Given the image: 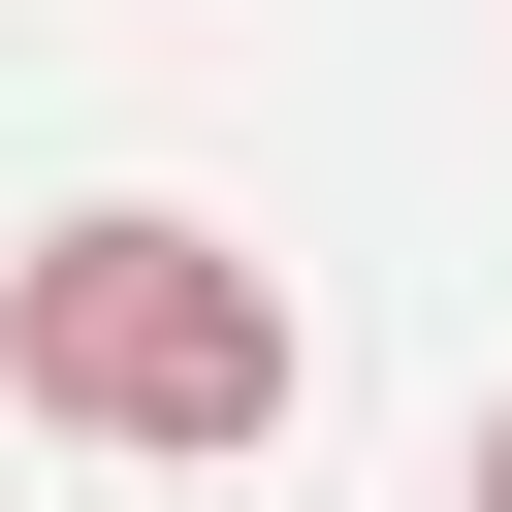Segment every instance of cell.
Returning a JSON list of instances; mask_svg holds the SVG:
<instances>
[{"label":"cell","instance_id":"obj_1","mask_svg":"<svg viewBox=\"0 0 512 512\" xmlns=\"http://www.w3.org/2000/svg\"><path fill=\"white\" fill-rule=\"evenodd\" d=\"M0 384H32L64 448H160V480H256L320 352H288V288H256V256H224L192 192H96V224H32V256H0Z\"/></svg>","mask_w":512,"mask_h":512},{"label":"cell","instance_id":"obj_2","mask_svg":"<svg viewBox=\"0 0 512 512\" xmlns=\"http://www.w3.org/2000/svg\"><path fill=\"white\" fill-rule=\"evenodd\" d=\"M448 512H512V416H480V480H448Z\"/></svg>","mask_w":512,"mask_h":512}]
</instances>
